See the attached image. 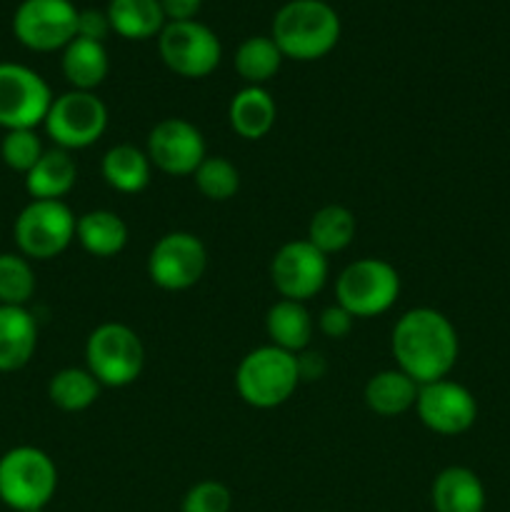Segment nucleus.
<instances>
[{"mask_svg":"<svg viewBox=\"0 0 510 512\" xmlns=\"http://www.w3.org/2000/svg\"><path fill=\"white\" fill-rule=\"evenodd\" d=\"M398 370L418 385L448 378L458 363L460 340L455 325L435 308H413L398 318L390 338Z\"/></svg>","mask_w":510,"mask_h":512,"instance_id":"1","label":"nucleus"},{"mask_svg":"<svg viewBox=\"0 0 510 512\" xmlns=\"http://www.w3.org/2000/svg\"><path fill=\"white\" fill-rule=\"evenodd\" d=\"M340 30V15L325 0H288L275 13L270 38L283 58L313 63L338 45Z\"/></svg>","mask_w":510,"mask_h":512,"instance_id":"2","label":"nucleus"},{"mask_svg":"<svg viewBox=\"0 0 510 512\" xmlns=\"http://www.w3.org/2000/svg\"><path fill=\"white\" fill-rule=\"evenodd\" d=\"M298 385V358L275 345L250 350L235 370V390L243 403L258 410L280 408L293 398Z\"/></svg>","mask_w":510,"mask_h":512,"instance_id":"3","label":"nucleus"},{"mask_svg":"<svg viewBox=\"0 0 510 512\" xmlns=\"http://www.w3.org/2000/svg\"><path fill=\"white\" fill-rule=\"evenodd\" d=\"M58 490V468L45 450L18 445L0 455V503L15 512L45 510Z\"/></svg>","mask_w":510,"mask_h":512,"instance_id":"4","label":"nucleus"},{"mask_svg":"<svg viewBox=\"0 0 510 512\" xmlns=\"http://www.w3.org/2000/svg\"><path fill=\"white\" fill-rule=\"evenodd\" d=\"M145 348L125 323H103L85 340V368L103 388H125L143 373Z\"/></svg>","mask_w":510,"mask_h":512,"instance_id":"5","label":"nucleus"},{"mask_svg":"<svg viewBox=\"0 0 510 512\" xmlns=\"http://www.w3.org/2000/svg\"><path fill=\"white\" fill-rule=\"evenodd\" d=\"M400 295V275L388 260L360 258L350 263L335 283V298L353 318L388 313Z\"/></svg>","mask_w":510,"mask_h":512,"instance_id":"6","label":"nucleus"},{"mask_svg":"<svg viewBox=\"0 0 510 512\" xmlns=\"http://www.w3.org/2000/svg\"><path fill=\"white\" fill-rule=\"evenodd\" d=\"M75 223L63 200H30L15 218V245L28 260L58 258L75 240Z\"/></svg>","mask_w":510,"mask_h":512,"instance_id":"7","label":"nucleus"},{"mask_svg":"<svg viewBox=\"0 0 510 512\" xmlns=\"http://www.w3.org/2000/svg\"><path fill=\"white\" fill-rule=\"evenodd\" d=\"M43 128L55 148H63L68 153L90 148L108 130V108L95 93L68 90L53 98Z\"/></svg>","mask_w":510,"mask_h":512,"instance_id":"8","label":"nucleus"},{"mask_svg":"<svg viewBox=\"0 0 510 512\" xmlns=\"http://www.w3.org/2000/svg\"><path fill=\"white\" fill-rule=\"evenodd\" d=\"M158 50L163 63L188 80L208 78L223 58L220 38L200 20L165 23L158 35Z\"/></svg>","mask_w":510,"mask_h":512,"instance_id":"9","label":"nucleus"},{"mask_svg":"<svg viewBox=\"0 0 510 512\" xmlns=\"http://www.w3.org/2000/svg\"><path fill=\"white\" fill-rule=\"evenodd\" d=\"M78 13L70 0H23L15 8L13 33L35 53L65 50L78 38Z\"/></svg>","mask_w":510,"mask_h":512,"instance_id":"10","label":"nucleus"},{"mask_svg":"<svg viewBox=\"0 0 510 512\" xmlns=\"http://www.w3.org/2000/svg\"><path fill=\"white\" fill-rule=\"evenodd\" d=\"M53 93L40 73L20 63H0V128L35 130L45 123Z\"/></svg>","mask_w":510,"mask_h":512,"instance_id":"11","label":"nucleus"},{"mask_svg":"<svg viewBox=\"0 0 510 512\" xmlns=\"http://www.w3.org/2000/svg\"><path fill=\"white\" fill-rule=\"evenodd\" d=\"M208 268L203 240L185 230L163 235L148 255V275L153 285L168 293H183L200 283Z\"/></svg>","mask_w":510,"mask_h":512,"instance_id":"12","label":"nucleus"},{"mask_svg":"<svg viewBox=\"0 0 510 512\" xmlns=\"http://www.w3.org/2000/svg\"><path fill=\"white\" fill-rule=\"evenodd\" d=\"M415 413H418L420 423L433 430L435 435L453 438V435H463L473 428L478 420V403L465 385L443 378L420 385L418 398H415Z\"/></svg>","mask_w":510,"mask_h":512,"instance_id":"13","label":"nucleus"},{"mask_svg":"<svg viewBox=\"0 0 510 512\" xmlns=\"http://www.w3.org/2000/svg\"><path fill=\"white\" fill-rule=\"evenodd\" d=\"M270 280L285 300L305 303L315 298L328 283V255L320 253L305 238L290 240L273 255Z\"/></svg>","mask_w":510,"mask_h":512,"instance_id":"14","label":"nucleus"},{"mask_svg":"<svg viewBox=\"0 0 510 512\" xmlns=\"http://www.w3.org/2000/svg\"><path fill=\"white\" fill-rule=\"evenodd\" d=\"M145 153L160 173L173 175V178L193 175L198 165L208 158L203 133L185 118L160 120L150 130Z\"/></svg>","mask_w":510,"mask_h":512,"instance_id":"15","label":"nucleus"},{"mask_svg":"<svg viewBox=\"0 0 510 512\" xmlns=\"http://www.w3.org/2000/svg\"><path fill=\"white\" fill-rule=\"evenodd\" d=\"M38 348V323L28 308L0 305V373L25 368Z\"/></svg>","mask_w":510,"mask_h":512,"instance_id":"16","label":"nucleus"},{"mask_svg":"<svg viewBox=\"0 0 510 512\" xmlns=\"http://www.w3.org/2000/svg\"><path fill=\"white\" fill-rule=\"evenodd\" d=\"M430 500L435 512H483L485 485L465 465H450L435 475Z\"/></svg>","mask_w":510,"mask_h":512,"instance_id":"17","label":"nucleus"},{"mask_svg":"<svg viewBox=\"0 0 510 512\" xmlns=\"http://www.w3.org/2000/svg\"><path fill=\"white\" fill-rule=\"evenodd\" d=\"M278 118V105L273 95L260 85H248L238 90L228 105L230 128L245 140H260L273 130Z\"/></svg>","mask_w":510,"mask_h":512,"instance_id":"18","label":"nucleus"},{"mask_svg":"<svg viewBox=\"0 0 510 512\" xmlns=\"http://www.w3.org/2000/svg\"><path fill=\"white\" fill-rule=\"evenodd\" d=\"M78 180V165L68 150L50 148L25 173V190L33 200H63Z\"/></svg>","mask_w":510,"mask_h":512,"instance_id":"19","label":"nucleus"},{"mask_svg":"<svg viewBox=\"0 0 510 512\" xmlns=\"http://www.w3.org/2000/svg\"><path fill=\"white\" fill-rule=\"evenodd\" d=\"M265 330H268L270 345L285 350V353H303L313 340V318H310L305 303L280 298L270 305L265 315Z\"/></svg>","mask_w":510,"mask_h":512,"instance_id":"20","label":"nucleus"},{"mask_svg":"<svg viewBox=\"0 0 510 512\" xmlns=\"http://www.w3.org/2000/svg\"><path fill=\"white\" fill-rule=\"evenodd\" d=\"M418 388L420 385L413 378H408L403 370H380L365 383V405L380 418H398V415L415 408Z\"/></svg>","mask_w":510,"mask_h":512,"instance_id":"21","label":"nucleus"},{"mask_svg":"<svg viewBox=\"0 0 510 512\" xmlns=\"http://www.w3.org/2000/svg\"><path fill=\"white\" fill-rule=\"evenodd\" d=\"M75 240L95 258H113L128 245V225L113 210H90L75 223Z\"/></svg>","mask_w":510,"mask_h":512,"instance_id":"22","label":"nucleus"},{"mask_svg":"<svg viewBox=\"0 0 510 512\" xmlns=\"http://www.w3.org/2000/svg\"><path fill=\"white\" fill-rule=\"evenodd\" d=\"M100 173H103L105 183L113 190L125 195H135L148 188L153 163H150L148 153L135 148V145H115V148H110L103 155Z\"/></svg>","mask_w":510,"mask_h":512,"instance_id":"23","label":"nucleus"},{"mask_svg":"<svg viewBox=\"0 0 510 512\" xmlns=\"http://www.w3.org/2000/svg\"><path fill=\"white\" fill-rule=\"evenodd\" d=\"M105 13L110 28L125 40H150L168 23L160 0H110Z\"/></svg>","mask_w":510,"mask_h":512,"instance_id":"24","label":"nucleus"},{"mask_svg":"<svg viewBox=\"0 0 510 512\" xmlns=\"http://www.w3.org/2000/svg\"><path fill=\"white\" fill-rule=\"evenodd\" d=\"M60 65H63V75L73 85V90H88V93H93L108 78V50H105L103 43H95V40L75 38L63 50Z\"/></svg>","mask_w":510,"mask_h":512,"instance_id":"25","label":"nucleus"},{"mask_svg":"<svg viewBox=\"0 0 510 512\" xmlns=\"http://www.w3.org/2000/svg\"><path fill=\"white\" fill-rule=\"evenodd\" d=\"M355 230H358V223H355L353 210L345 205H325L310 218L305 240L313 243L323 255H333L353 243Z\"/></svg>","mask_w":510,"mask_h":512,"instance_id":"26","label":"nucleus"},{"mask_svg":"<svg viewBox=\"0 0 510 512\" xmlns=\"http://www.w3.org/2000/svg\"><path fill=\"white\" fill-rule=\"evenodd\" d=\"M103 385L88 368H63L50 378L48 398L63 413H83L98 400Z\"/></svg>","mask_w":510,"mask_h":512,"instance_id":"27","label":"nucleus"},{"mask_svg":"<svg viewBox=\"0 0 510 512\" xmlns=\"http://www.w3.org/2000/svg\"><path fill=\"white\" fill-rule=\"evenodd\" d=\"M283 60V53H280V48L270 35H253V38L243 40L235 50V70H238V75L248 85H260V88L278 75Z\"/></svg>","mask_w":510,"mask_h":512,"instance_id":"28","label":"nucleus"},{"mask_svg":"<svg viewBox=\"0 0 510 512\" xmlns=\"http://www.w3.org/2000/svg\"><path fill=\"white\" fill-rule=\"evenodd\" d=\"M35 293L33 265L20 253H0V305L25 308Z\"/></svg>","mask_w":510,"mask_h":512,"instance_id":"29","label":"nucleus"},{"mask_svg":"<svg viewBox=\"0 0 510 512\" xmlns=\"http://www.w3.org/2000/svg\"><path fill=\"white\" fill-rule=\"evenodd\" d=\"M193 178L200 193L208 200H213V203H225V200L233 198L240 188L238 168H235L228 158H220V155H208V158L198 165Z\"/></svg>","mask_w":510,"mask_h":512,"instance_id":"30","label":"nucleus"},{"mask_svg":"<svg viewBox=\"0 0 510 512\" xmlns=\"http://www.w3.org/2000/svg\"><path fill=\"white\" fill-rule=\"evenodd\" d=\"M43 153V140L35 130H5L3 143H0V158L10 170L25 175Z\"/></svg>","mask_w":510,"mask_h":512,"instance_id":"31","label":"nucleus"},{"mask_svg":"<svg viewBox=\"0 0 510 512\" xmlns=\"http://www.w3.org/2000/svg\"><path fill=\"white\" fill-rule=\"evenodd\" d=\"M233 493L218 480H200L185 493L180 512H230Z\"/></svg>","mask_w":510,"mask_h":512,"instance_id":"32","label":"nucleus"},{"mask_svg":"<svg viewBox=\"0 0 510 512\" xmlns=\"http://www.w3.org/2000/svg\"><path fill=\"white\" fill-rule=\"evenodd\" d=\"M355 318L343 308V305H328V308L320 313L318 318V328L325 338H333V340H343L348 338L350 330H353Z\"/></svg>","mask_w":510,"mask_h":512,"instance_id":"33","label":"nucleus"},{"mask_svg":"<svg viewBox=\"0 0 510 512\" xmlns=\"http://www.w3.org/2000/svg\"><path fill=\"white\" fill-rule=\"evenodd\" d=\"M110 20L105 10H80L78 13V38L95 40V43H103L110 33Z\"/></svg>","mask_w":510,"mask_h":512,"instance_id":"34","label":"nucleus"},{"mask_svg":"<svg viewBox=\"0 0 510 512\" xmlns=\"http://www.w3.org/2000/svg\"><path fill=\"white\" fill-rule=\"evenodd\" d=\"M200 5H203V0H160V8H163L168 23L195 20V15L200 13Z\"/></svg>","mask_w":510,"mask_h":512,"instance_id":"35","label":"nucleus"},{"mask_svg":"<svg viewBox=\"0 0 510 512\" xmlns=\"http://www.w3.org/2000/svg\"><path fill=\"white\" fill-rule=\"evenodd\" d=\"M298 358V373L300 380H320L328 370L325 365V358L320 353H310V350H303V353L295 355Z\"/></svg>","mask_w":510,"mask_h":512,"instance_id":"36","label":"nucleus"},{"mask_svg":"<svg viewBox=\"0 0 510 512\" xmlns=\"http://www.w3.org/2000/svg\"><path fill=\"white\" fill-rule=\"evenodd\" d=\"M33 512H45V510H33Z\"/></svg>","mask_w":510,"mask_h":512,"instance_id":"37","label":"nucleus"}]
</instances>
